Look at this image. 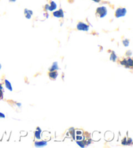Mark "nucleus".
<instances>
[{"instance_id": "obj_12", "label": "nucleus", "mask_w": 133, "mask_h": 148, "mask_svg": "<svg viewBox=\"0 0 133 148\" xmlns=\"http://www.w3.org/2000/svg\"><path fill=\"white\" fill-rule=\"evenodd\" d=\"M117 59V56L115 54V53L114 52L112 53V54H111V56H110V60L111 61H115Z\"/></svg>"}, {"instance_id": "obj_11", "label": "nucleus", "mask_w": 133, "mask_h": 148, "mask_svg": "<svg viewBox=\"0 0 133 148\" xmlns=\"http://www.w3.org/2000/svg\"><path fill=\"white\" fill-rule=\"evenodd\" d=\"M38 131L35 132V136L37 139H40V132H41V130L40 129L38 128L37 129Z\"/></svg>"}, {"instance_id": "obj_9", "label": "nucleus", "mask_w": 133, "mask_h": 148, "mask_svg": "<svg viewBox=\"0 0 133 148\" xmlns=\"http://www.w3.org/2000/svg\"><path fill=\"white\" fill-rule=\"evenodd\" d=\"M5 82L6 87H7L8 89H9L10 91H12V85H11V83H10V82L8 81L7 80H5Z\"/></svg>"}, {"instance_id": "obj_4", "label": "nucleus", "mask_w": 133, "mask_h": 148, "mask_svg": "<svg viewBox=\"0 0 133 148\" xmlns=\"http://www.w3.org/2000/svg\"><path fill=\"white\" fill-rule=\"evenodd\" d=\"M46 9L47 10H49L50 11H53L54 10H55L57 9V4L55 3L54 1H51V3H50V5H47L46 6Z\"/></svg>"}, {"instance_id": "obj_16", "label": "nucleus", "mask_w": 133, "mask_h": 148, "mask_svg": "<svg viewBox=\"0 0 133 148\" xmlns=\"http://www.w3.org/2000/svg\"><path fill=\"white\" fill-rule=\"evenodd\" d=\"M0 117H1V118H5V115L3 113H1V112H0Z\"/></svg>"}, {"instance_id": "obj_8", "label": "nucleus", "mask_w": 133, "mask_h": 148, "mask_svg": "<svg viewBox=\"0 0 133 148\" xmlns=\"http://www.w3.org/2000/svg\"><path fill=\"white\" fill-rule=\"evenodd\" d=\"M35 146L36 147L44 146H46L47 145V142H45V141H42V142H36L35 143Z\"/></svg>"}, {"instance_id": "obj_5", "label": "nucleus", "mask_w": 133, "mask_h": 148, "mask_svg": "<svg viewBox=\"0 0 133 148\" xmlns=\"http://www.w3.org/2000/svg\"><path fill=\"white\" fill-rule=\"evenodd\" d=\"M53 15L54 16L57 17V18H63L64 17V13H63V11L62 9L54 12Z\"/></svg>"}, {"instance_id": "obj_13", "label": "nucleus", "mask_w": 133, "mask_h": 148, "mask_svg": "<svg viewBox=\"0 0 133 148\" xmlns=\"http://www.w3.org/2000/svg\"><path fill=\"white\" fill-rule=\"evenodd\" d=\"M127 67L129 66V67H132L133 66V60L131 58H129V59L127 60Z\"/></svg>"}, {"instance_id": "obj_7", "label": "nucleus", "mask_w": 133, "mask_h": 148, "mask_svg": "<svg viewBox=\"0 0 133 148\" xmlns=\"http://www.w3.org/2000/svg\"><path fill=\"white\" fill-rule=\"evenodd\" d=\"M49 76L51 78L53 79V80H55L57 77L58 76V72L56 71V70H53V71H51V72L49 73Z\"/></svg>"}, {"instance_id": "obj_19", "label": "nucleus", "mask_w": 133, "mask_h": 148, "mask_svg": "<svg viewBox=\"0 0 133 148\" xmlns=\"http://www.w3.org/2000/svg\"><path fill=\"white\" fill-rule=\"evenodd\" d=\"M10 1H11V2H15L16 0H9Z\"/></svg>"}, {"instance_id": "obj_6", "label": "nucleus", "mask_w": 133, "mask_h": 148, "mask_svg": "<svg viewBox=\"0 0 133 148\" xmlns=\"http://www.w3.org/2000/svg\"><path fill=\"white\" fill-rule=\"evenodd\" d=\"M24 13H25V17L27 19L31 18V16L33 15V13L32 11H31V10H28L27 9H25Z\"/></svg>"}, {"instance_id": "obj_20", "label": "nucleus", "mask_w": 133, "mask_h": 148, "mask_svg": "<svg viewBox=\"0 0 133 148\" xmlns=\"http://www.w3.org/2000/svg\"><path fill=\"white\" fill-rule=\"evenodd\" d=\"M1 65L0 64V70H1Z\"/></svg>"}, {"instance_id": "obj_18", "label": "nucleus", "mask_w": 133, "mask_h": 148, "mask_svg": "<svg viewBox=\"0 0 133 148\" xmlns=\"http://www.w3.org/2000/svg\"><path fill=\"white\" fill-rule=\"evenodd\" d=\"M93 1H94V2H96V3H99V2H100L101 0H92Z\"/></svg>"}, {"instance_id": "obj_3", "label": "nucleus", "mask_w": 133, "mask_h": 148, "mask_svg": "<svg viewBox=\"0 0 133 148\" xmlns=\"http://www.w3.org/2000/svg\"><path fill=\"white\" fill-rule=\"evenodd\" d=\"M77 28L78 30L79 31H85V32H87L89 30V26L87 24H85L83 22H80L77 25Z\"/></svg>"}, {"instance_id": "obj_17", "label": "nucleus", "mask_w": 133, "mask_h": 148, "mask_svg": "<svg viewBox=\"0 0 133 148\" xmlns=\"http://www.w3.org/2000/svg\"><path fill=\"white\" fill-rule=\"evenodd\" d=\"M81 134L82 131H77V135H81Z\"/></svg>"}, {"instance_id": "obj_1", "label": "nucleus", "mask_w": 133, "mask_h": 148, "mask_svg": "<svg viewBox=\"0 0 133 148\" xmlns=\"http://www.w3.org/2000/svg\"><path fill=\"white\" fill-rule=\"evenodd\" d=\"M107 9L105 7L102 6L98 7L96 10V15L100 18H103L107 15Z\"/></svg>"}, {"instance_id": "obj_10", "label": "nucleus", "mask_w": 133, "mask_h": 148, "mask_svg": "<svg viewBox=\"0 0 133 148\" xmlns=\"http://www.w3.org/2000/svg\"><path fill=\"white\" fill-rule=\"evenodd\" d=\"M57 69H59V67H58L57 63L56 62V63H54L53 64L51 68H50L49 70L50 71H53V70H57Z\"/></svg>"}, {"instance_id": "obj_14", "label": "nucleus", "mask_w": 133, "mask_h": 148, "mask_svg": "<svg viewBox=\"0 0 133 148\" xmlns=\"http://www.w3.org/2000/svg\"><path fill=\"white\" fill-rule=\"evenodd\" d=\"M123 44L125 46H128L129 45V41L128 39H125V40L123 41Z\"/></svg>"}, {"instance_id": "obj_15", "label": "nucleus", "mask_w": 133, "mask_h": 148, "mask_svg": "<svg viewBox=\"0 0 133 148\" xmlns=\"http://www.w3.org/2000/svg\"><path fill=\"white\" fill-rule=\"evenodd\" d=\"M3 97V89H0V99H2Z\"/></svg>"}, {"instance_id": "obj_2", "label": "nucleus", "mask_w": 133, "mask_h": 148, "mask_svg": "<svg viewBox=\"0 0 133 148\" xmlns=\"http://www.w3.org/2000/svg\"><path fill=\"white\" fill-rule=\"evenodd\" d=\"M126 13H127V10L125 8H118L116 11L115 16L116 18H120V17L125 16Z\"/></svg>"}]
</instances>
